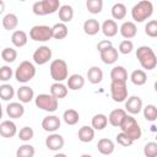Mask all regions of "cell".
<instances>
[{
  "label": "cell",
  "mask_w": 157,
  "mask_h": 157,
  "mask_svg": "<svg viewBox=\"0 0 157 157\" xmlns=\"http://www.w3.org/2000/svg\"><path fill=\"white\" fill-rule=\"evenodd\" d=\"M136 58L140 65L146 70H153L157 65V58L151 47L141 45L136 49Z\"/></svg>",
  "instance_id": "6da1fadb"
},
{
  "label": "cell",
  "mask_w": 157,
  "mask_h": 157,
  "mask_svg": "<svg viewBox=\"0 0 157 157\" xmlns=\"http://www.w3.org/2000/svg\"><path fill=\"white\" fill-rule=\"evenodd\" d=\"M119 128L121 129V132H124L126 136H129L132 141L139 140L141 137V135H142L141 128H140L139 123L136 121V119L132 115H128L126 114Z\"/></svg>",
  "instance_id": "7a4b0ae2"
},
{
  "label": "cell",
  "mask_w": 157,
  "mask_h": 157,
  "mask_svg": "<svg viewBox=\"0 0 157 157\" xmlns=\"http://www.w3.org/2000/svg\"><path fill=\"white\" fill-rule=\"evenodd\" d=\"M153 13V5L148 0L139 1L131 9V17L136 22H144L145 20L150 18Z\"/></svg>",
  "instance_id": "3957f363"
},
{
  "label": "cell",
  "mask_w": 157,
  "mask_h": 157,
  "mask_svg": "<svg viewBox=\"0 0 157 157\" xmlns=\"http://www.w3.org/2000/svg\"><path fill=\"white\" fill-rule=\"evenodd\" d=\"M59 7H60L59 0H42V1H36L33 4L32 11L37 16H45L56 12Z\"/></svg>",
  "instance_id": "277c9868"
},
{
  "label": "cell",
  "mask_w": 157,
  "mask_h": 157,
  "mask_svg": "<svg viewBox=\"0 0 157 157\" xmlns=\"http://www.w3.org/2000/svg\"><path fill=\"white\" fill-rule=\"evenodd\" d=\"M34 76H36V67H34V65H33L31 61H28V60L22 61V63L17 66V69H16V71H15V78H16L18 82H21V83H27V82H29Z\"/></svg>",
  "instance_id": "5b68a950"
},
{
  "label": "cell",
  "mask_w": 157,
  "mask_h": 157,
  "mask_svg": "<svg viewBox=\"0 0 157 157\" xmlns=\"http://www.w3.org/2000/svg\"><path fill=\"white\" fill-rule=\"evenodd\" d=\"M50 76L55 82H61L67 78L69 70H67V64L63 59H55L50 63L49 66Z\"/></svg>",
  "instance_id": "8992f818"
},
{
  "label": "cell",
  "mask_w": 157,
  "mask_h": 157,
  "mask_svg": "<svg viewBox=\"0 0 157 157\" xmlns=\"http://www.w3.org/2000/svg\"><path fill=\"white\" fill-rule=\"evenodd\" d=\"M34 103L36 107H38L42 110L53 113L58 109V99L55 97H53L50 93H40L34 98Z\"/></svg>",
  "instance_id": "52a82bcc"
},
{
  "label": "cell",
  "mask_w": 157,
  "mask_h": 157,
  "mask_svg": "<svg viewBox=\"0 0 157 157\" xmlns=\"http://www.w3.org/2000/svg\"><path fill=\"white\" fill-rule=\"evenodd\" d=\"M29 37H31V39H33L36 42H47L53 38L52 27L45 26V25L33 26L29 31Z\"/></svg>",
  "instance_id": "ba28073f"
},
{
  "label": "cell",
  "mask_w": 157,
  "mask_h": 157,
  "mask_svg": "<svg viewBox=\"0 0 157 157\" xmlns=\"http://www.w3.org/2000/svg\"><path fill=\"white\" fill-rule=\"evenodd\" d=\"M110 94L114 102H124L128 98V87L126 82L120 81H112L110 83Z\"/></svg>",
  "instance_id": "9c48e42d"
},
{
  "label": "cell",
  "mask_w": 157,
  "mask_h": 157,
  "mask_svg": "<svg viewBox=\"0 0 157 157\" xmlns=\"http://www.w3.org/2000/svg\"><path fill=\"white\" fill-rule=\"evenodd\" d=\"M52 55H53V53H52V49L49 47L40 45L33 53V61L37 65H44L52 59Z\"/></svg>",
  "instance_id": "30bf717a"
},
{
  "label": "cell",
  "mask_w": 157,
  "mask_h": 157,
  "mask_svg": "<svg viewBox=\"0 0 157 157\" xmlns=\"http://www.w3.org/2000/svg\"><path fill=\"white\" fill-rule=\"evenodd\" d=\"M142 109V99L139 96H131L125 101V112L130 113L131 115L139 114Z\"/></svg>",
  "instance_id": "8fae6325"
},
{
  "label": "cell",
  "mask_w": 157,
  "mask_h": 157,
  "mask_svg": "<svg viewBox=\"0 0 157 157\" xmlns=\"http://www.w3.org/2000/svg\"><path fill=\"white\" fill-rule=\"evenodd\" d=\"M64 144H65V140L61 135L59 134H50L47 139H45V146L50 150V151H59L64 147Z\"/></svg>",
  "instance_id": "7c38bea8"
},
{
  "label": "cell",
  "mask_w": 157,
  "mask_h": 157,
  "mask_svg": "<svg viewBox=\"0 0 157 157\" xmlns=\"http://www.w3.org/2000/svg\"><path fill=\"white\" fill-rule=\"evenodd\" d=\"M61 125L60 118L56 115H48L42 120V128L43 130L48 132H55Z\"/></svg>",
  "instance_id": "4fadbf2b"
},
{
  "label": "cell",
  "mask_w": 157,
  "mask_h": 157,
  "mask_svg": "<svg viewBox=\"0 0 157 157\" xmlns=\"http://www.w3.org/2000/svg\"><path fill=\"white\" fill-rule=\"evenodd\" d=\"M17 134L16 124L12 120H4L0 123V135L5 139H11Z\"/></svg>",
  "instance_id": "5bb4252c"
},
{
  "label": "cell",
  "mask_w": 157,
  "mask_h": 157,
  "mask_svg": "<svg viewBox=\"0 0 157 157\" xmlns=\"http://www.w3.org/2000/svg\"><path fill=\"white\" fill-rule=\"evenodd\" d=\"M119 31H120V34L125 38V39H131V38H134L135 36H136V33H137V27H136V25L132 22V21H125L121 26H120V28H119Z\"/></svg>",
  "instance_id": "9a60e30c"
},
{
  "label": "cell",
  "mask_w": 157,
  "mask_h": 157,
  "mask_svg": "<svg viewBox=\"0 0 157 157\" xmlns=\"http://www.w3.org/2000/svg\"><path fill=\"white\" fill-rule=\"evenodd\" d=\"M6 113L11 119H18L25 114V107L18 102H11L6 107Z\"/></svg>",
  "instance_id": "2e32d148"
},
{
  "label": "cell",
  "mask_w": 157,
  "mask_h": 157,
  "mask_svg": "<svg viewBox=\"0 0 157 157\" xmlns=\"http://www.w3.org/2000/svg\"><path fill=\"white\" fill-rule=\"evenodd\" d=\"M99 54H101V59H102V61H103L104 64H107V65L114 64V63L118 60V58H119L118 49L114 48V47H110V48H108V49L101 52Z\"/></svg>",
  "instance_id": "e0dca14e"
},
{
  "label": "cell",
  "mask_w": 157,
  "mask_h": 157,
  "mask_svg": "<svg viewBox=\"0 0 157 157\" xmlns=\"http://www.w3.org/2000/svg\"><path fill=\"white\" fill-rule=\"evenodd\" d=\"M67 90H72V91H78L85 86V78L82 75L80 74H72L71 76H69L67 78Z\"/></svg>",
  "instance_id": "ac0fdd59"
},
{
  "label": "cell",
  "mask_w": 157,
  "mask_h": 157,
  "mask_svg": "<svg viewBox=\"0 0 157 157\" xmlns=\"http://www.w3.org/2000/svg\"><path fill=\"white\" fill-rule=\"evenodd\" d=\"M16 94L21 103H29L34 98V91L29 86H21L17 90Z\"/></svg>",
  "instance_id": "d6986e66"
},
{
  "label": "cell",
  "mask_w": 157,
  "mask_h": 157,
  "mask_svg": "<svg viewBox=\"0 0 157 157\" xmlns=\"http://www.w3.org/2000/svg\"><path fill=\"white\" fill-rule=\"evenodd\" d=\"M114 148H115V145L110 139H105V137L101 139L97 144V150L99 151V153H102L104 156L112 155L114 152Z\"/></svg>",
  "instance_id": "ffe728a7"
},
{
  "label": "cell",
  "mask_w": 157,
  "mask_h": 157,
  "mask_svg": "<svg viewBox=\"0 0 157 157\" xmlns=\"http://www.w3.org/2000/svg\"><path fill=\"white\" fill-rule=\"evenodd\" d=\"M67 92H69L67 87L61 82H54L50 86V94L53 97H55L58 101L61 98H65L67 96Z\"/></svg>",
  "instance_id": "44dd1931"
},
{
  "label": "cell",
  "mask_w": 157,
  "mask_h": 157,
  "mask_svg": "<svg viewBox=\"0 0 157 157\" xmlns=\"http://www.w3.org/2000/svg\"><path fill=\"white\" fill-rule=\"evenodd\" d=\"M125 115H126V112H125L124 109L118 108V109L112 110L110 114H109V117H107V118H108L109 124H110L112 126H115V128H117V126H120V124H121L123 119L125 118Z\"/></svg>",
  "instance_id": "7402d4cb"
},
{
  "label": "cell",
  "mask_w": 157,
  "mask_h": 157,
  "mask_svg": "<svg viewBox=\"0 0 157 157\" xmlns=\"http://www.w3.org/2000/svg\"><path fill=\"white\" fill-rule=\"evenodd\" d=\"M101 29H102V32L105 37L110 38V37H114L118 33V25L114 20H105L102 23Z\"/></svg>",
  "instance_id": "603a6c76"
},
{
  "label": "cell",
  "mask_w": 157,
  "mask_h": 157,
  "mask_svg": "<svg viewBox=\"0 0 157 157\" xmlns=\"http://www.w3.org/2000/svg\"><path fill=\"white\" fill-rule=\"evenodd\" d=\"M101 31V25L96 18H88L83 22V32L88 36H94Z\"/></svg>",
  "instance_id": "cb8c5ba5"
},
{
  "label": "cell",
  "mask_w": 157,
  "mask_h": 157,
  "mask_svg": "<svg viewBox=\"0 0 157 157\" xmlns=\"http://www.w3.org/2000/svg\"><path fill=\"white\" fill-rule=\"evenodd\" d=\"M11 42L15 47L17 48H22L27 44L28 42V37H27V33L25 31H21V29H17L12 33L11 36Z\"/></svg>",
  "instance_id": "d4e9b609"
},
{
  "label": "cell",
  "mask_w": 157,
  "mask_h": 157,
  "mask_svg": "<svg viewBox=\"0 0 157 157\" xmlns=\"http://www.w3.org/2000/svg\"><path fill=\"white\" fill-rule=\"evenodd\" d=\"M58 15H59V20L61 21V23L70 22L74 17V9L70 5H60L58 10Z\"/></svg>",
  "instance_id": "484cf974"
},
{
  "label": "cell",
  "mask_w": 157,
  "mask_h": 157,
  "mask_svg": "<svg viewBox=\"0 0 157 157\" xmlns=\"http://www.w3.org/2000/svg\"><path fill=\"white\" fill-rule=\"evenodd\" d=\"M110 78L112 81H120V82H126L128 80V71L124 66H114L110 71Z\"/></svg>",
  "instance_id": "4316f807"
},
{
  "label": "cell",
  "mask_w": 157,
  "mask_h": 157,
  "mask_svg": "<svg viewBox=\"0 0 157 157\" xmlns=\"http://www.w3.org/2000/svg\"><path fill=\"white\" fill-rule=\"evenodd\" d=\"M87 78L91 83L93 85H97V83H101L102 80H103V71L102 69H99L98 66H92L88 69L87 71Z\"/></svg>",
  "instance_id": "83f0119b"
},
{
  "label": "cell",
  "mask_w": 157,
  "mask_h": 157,
  "mask_svg": "<svg viewBox=\"0 0 157 157\" xmlns=\"http://www.w3.org/2000/svg\"><path fill=\"white\" fill-rule=\"evenodd\" d=\"M77 135H78V140L81 142H91L94 137V130L92 126L83 125L82 128H80Z\"/></svg>",
  "instance_id": "f1b7e54d"
},
{
  "label": "cell",
  "mask_w": 157,
  "mask_h": 157,
  "mask_svg": "<svg viewBox=\"0 0 157 157\" xmlns=\"http://www.w3.org/2000/svg\"><path fill=\"white\" fill-rule=\"evenodd\" d=\"M52 31H53V38L60 40V39H64L66 38L67 33H69V29H67V26L65 23H55L53 27H52Z\"/></svg>",
  "instance_id": "f546056e"
},
{
  "label": "cell",
  "mask_w": 157,
  "mask_h": 157,
  "mask_svg": "<svg viewBox=\"0 0 157 157\" xmlns=\"http://www.w3.org/2000/svg\"><path fill=\"white\" fill-rule=\"evenodd\" d=\"M130 80H131V82H132L134 85H136V86H142V85H145L146 81H147V75H146V72H145L144 70L137 69V70H134V71L131 72Z\"/></svg>",
  "instance_id": "4dcf8cb0"
},
{
  "label": "cell",
  "mask_w": 157,
  "mask_h": 157,
  "mask_svg": "<svg viewBox=\"0 0 157 157\" xmlns=\"http://www.w3.org/2000/svg\"><path fill=\"white\" fill-rule=\"evenodd\" d=\"M91 124H92L93 130H103L108 125V118H107V115H104L102 113L96 114V115H93Z\"/></svg>",
  "instance_id": "1f68e13d"
},
{
  "label": "cell",
  "mask_w": 157,
  "mask_h": 157,
  "mask_svg": "<svg viewBox=\"0 0 157 157\" xmlns=\"http://www.w3.org/2000/svg\"><path fill=\"white\" fill-rule=\"evenodd\" d=\"M18 25V17L15 13H7L2 18V26L6 31H13Z\"/></svg>",
  "instance_id": "d6a6232c"
},
{
  "label": "cell",
  "mask_w": 157,
  "mask_h": 157,
  "mask_svg": "<svg viewBox=\"0 0 157 157\" xmlns=\"http://www.w3.org/2000/svg\"><path fill=\"white\" fill-rule=\"evenodd\" d=\"M63 119L67 125H76L80 120V114L75 109H66L63 114Z\"/></svg>",
  "instance_id": "836d02e7"
},
{
  "label": "cell",
  "mask_w": 157,
  "mask_h": 157,
  "mask_svg": "<svg viewBox=\"0 0 157 157\" xmlns=\"http://www.w3.org/2000/svg\"><path fill=\"white\" fill-rule=\"evenodd\" d=\"M112 16L115 20H123L126 16V6L123 2H117L112 7Z\"/></svg>",
  "instance_id": "e575fe53"
},
{
  "label": "cell",
  "mask_w": 157,
  "mask_h": 157,
  "mask_svg": "<svg viewBox=\"0 0 157 157\" xmlns=\"http://www.w3.org/2000/svg\"><path fill=\"white\" fill-rule=\"evenodd\" d=\"M15 96V90L11 85L4 83L0 86V99L2 101H10Z\"/></svg>",
  "instance_id": "d590c367"
},
{
  "label": "cell",
  "mask_w": 157,
  "mask_h": 157,
  "mask_svg": "<svg viewBox=\"0 0 157 157\" xmlns=\"http://www.w3.org/2000/svg\"><path fill=\"white\" fill-rule=\"evenodd\" d=\"M36 153V150L32 145L25 144L21 145L16 151V157H33Z\"/></svg>",
  "instance_id": "8d00e7d4"
},
{
  "label": "cell",
  "mask_w": 157,
  "mask_h": 157,
  "mask_svg": "<svg viewBox=\"0 0 157 157\" xmlns=\"http://www.w3.org/2000/svg\"><path fill=\"white\" fill-rule=\"evenodd\" d=\"M86 7L88 10V12L96 15L99 13L103 9V1L102 0H87L86 1Z\"/></svg>",
  "instance_id": "74e56055"
},
{
  "label": "cell",
  "mask_w": 157,
  "mask_h": 157,
  "mask_svg": "<svg viewBox=\"0 0 157 157\" xmlns=\"http://www.w3.org/2000/svg\"><path fill=\"white\" fill-rule=\"evenodd\" d=\"M1 58L6 63H13L17 59V52L13 48H4L1 52Z\"/></svg>",
  "instance_id": "f35d334b"
},
{
  "label": "cell",
  "mask_w": 157,
  "mask_h": 157,
  "mask_svg": "<svg viewBox=\"0 0 157 157\" xmlns=\"http://www.w3.org/2000/svg\"><path fill=\"white\" fill-rule=\"evenodd\" d=\"M144 117L148 121H155L157 119V108L155 104H147L144 108Z\"/></svg>",
  "instance_id": "ab89813d"
},
{
  "label": "cell",
  "mask_w": 157,
  "mask_h": 157,
  "mask_svg": "<svg viewBox=\"0 0 157 157\" xmlns=\"http://www.w3.org/2000/svg\"><path fill=\"white\" fill-rule=\"evenodd\" d=\"M132 49H134V43L131 40H129V39H124L119 44L118 53H121V54L126 55V54H130L132 52Z\"/></svg>",
  "instance_id": "60d3db41"
},
{
  "label": "cell",
  "mask_w": 157,
  "mask_h": 157,
  "mask_svg": "<svg viewBox=\"0 0 157 157\" xmlns=\"http://www.w3.org/2000/svg\"><path fill=\"white\" fill-rule=\"evenodd\" d=\"M145 33L151 37V38H155L157 37V21L156 20H151L146 23L145 26Z\"/></svg>",
  "instance_id": "b9f144b4"
},
{
  "label": "cell",
  "mask_w": 157,
  "mask_h": 157,
  "mask_svg": "<svg viewBox=\"0 0 157 157\" xmlns=\"http://www.w3.org/2000/svg\"><path fill=\"white\" fill-rule=\"evenodd\" d=\"M33 135H34V131H33V129L32 128H29V126H23L21 130H20V132H18V137H20V140H22V141H29L31 139H33Z\"/></svg>",
  "instance_id": "7bdbcfd3"
},
{
  "label": "cell",
  "mask_w": 157,
  "mask_h": 157,
  "mask_svg": "<svg viewBox=\"0 0 157 157\" xmlns=\"http://www.w3.org/2000/svg\"><path fill=\"white\" fill-rule=\"evenodd\" d=\"M144 155L146 157H157V144L153 141L147 142L144 147Z\"/></svg>",
  "instance_id": "ee69618b"
},
{
  "label": "cell",
  "mask_w": 157,
  "mask_h": 157,
  "mask_svg": "<svg viewBox=\"0 0 157 157\" xmlns=\"http://www.w3.org/2000/svg\"><path fill=\"white\" fill-rule=\"evenodd\" d=\"M12 74L13 72H12V69L10 66H7V65L1 66L0 67V81H4V82L9 81L12 77Z\"/></svg>",
  "instance_id": "f6af8a7d"
},
{
  "label": "cell",
  "mask_w": 157,
  "mask_h": 157,
  "mask_svg": "<svg viewBox=\"0 0 157 157\" xmlns=\"http://www.w3.org/2000/svg\"><path fill=\"white\" fill-rule=\"evenodd\" d=\"M115 139H117V142H118L119 145L124 146V147L131 146V145L134 144V141H132V140H131L129 136H126L124 132H119V134L115 136Z\"/></svg>",
  "instance_id": "bcb514c9"
},
{
  "label": "cell",
  "mask_w": 157,
  "mask_h": 157,
  "mask_svg": "<svg viewBox=\"0 0 157 157\" xmlns=\"http://www.w3.org/2000/svg\"><path fill=\"white\" fill-rule=\"evenodd\" d=\"M110 47H113L112 42L108 40V39H104V40L98 42V44H97V50L101 53V52H103V50H105V49H108V48H110Z\"/></svg>",
  "instance_id": "7dc6e473"
},
{
  "label": "cell",
  "mask_w": 157,
  "mask_h": 157,
  "mask_svg": "<svg viewBox=\"0 0 157 157\" xmlns=\"http://www.w3.org/2000/svg\"><path fill=\"white\" fill-rule=\"evenodd\" d=\"M4 10H5V2L2 0H0V15L4 12Z\"/></svg>",
  "instance_id": "c3c4849f"
},
{
  "label": "cell",
  "mask_w": 157,
  "mask_h": 157,
  "mask_svg": "<svg viewBox=\"0 0 157 157\" xmlns=\"http://www.w3.org/2000/svg\"><path fill=\"white\" fill-rule=\"evenodd\" d=\"M53 157H67L65 153H56V155H54Z\"/></svg>",
  "instance_id": "681fc988"
},
{
  "label": "cell",
  "mask_w": 157,
  "mask_h": 157,
  "mask_svg": "<svg viewBox=\"0 0 157 157\" xmlns=\"http://www.w3.org/2000/svg\"><path fill=\"white\" fill-rule=\"evenodd\" d=\"M80 157H93V156H91V155H87V153H83V155H81Z\"/></svg>",
  "instance_id": "f907efd6"
},
{
  "label": "cell",
  "mask_w": 157,
  "mask_h": 157,
  "mask_svg": "<svg viewBox=\"0 0 157 157\" xmlns=\"http://www.w3.org/2000/svg\"><path fill=\"white\" fill-rule=\"evenodd\" d=\"M2 118V108H1V103H0V120Z\"/></svg>",
  "instance_id": "816d5d0a"
}]
</instances>
